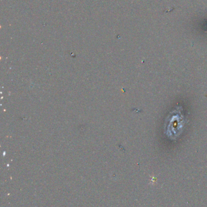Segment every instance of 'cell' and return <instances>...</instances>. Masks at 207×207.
<instances>
[{
	"instance_id": "cell-1",
	"label": "cell",
	"mask_w": 207,
	"mask_h": 207,
	"mask_svg": "<svg viewBox=\"0 0 207 207\" xmlns=\"http://www.w3.org/2000/svg\"><path fill=\"white\" fill-rule=\"evenodd\" d=\"M186 120L182 113V109L178 107L173 110L165 122V133L172 140L176 139L182 133Z\"/></svg>"
}]
</instances>
